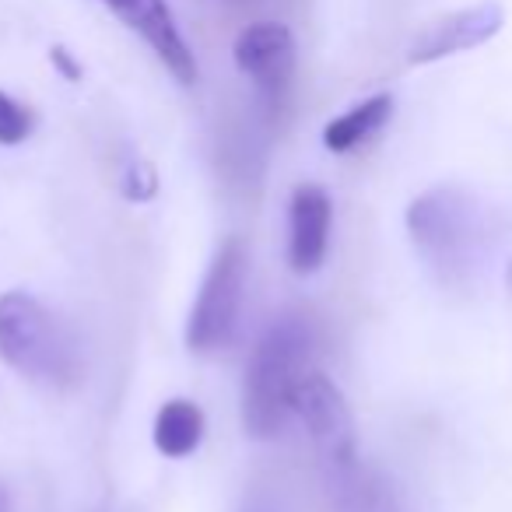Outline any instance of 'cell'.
Returning <instances> with one entry per match:
<instances>
[{"label": "cell", "mask_w": 512, "mask_h": 512, "mask_svg": "<svg viewBox=\"0 0 512 512\" xmlns=\"http://www.w3.org/2000/svg\"><path fill=\"white\" fill-rule=\"evenodd\" d=\"M32 130H36V113L18 99H11L8 92H0V144L18 148V144L29 141Z\"/></svg>", "instance_id": "7c38bea8"}, {"label": "cell", "mask_w": 512, "mask_h": 512, "mask_svg": "<svg viewBox=\"0 0 512 512\" xmlns=\"http://www.w3.org/2000/svg\"><path fill=\"white\" fill-rule=\"evenodd\" d=\"M130 32L144 39L151 46L158 60L165 64V71L179 81V85H193L197 81V57L186 46L183 32H179L176 18H172L165 0H102Z\"/></svg>", "instance_id": "52a82bcc"}, {"label": "cell", "mask_w": 512, "mask_h": 512, "mask_svg": "<svg viewBox=\"0 0 512 512\" xmlns=\"http://www.w3.org/2000/svg\"><path fill=\"white\" fill-rule=\"evenodd\" d=\"M120 190H123V197H127L130 204H148V200L158 193L155 165L141 162V158H137V162H130L127 172H123V179H120Z\"/></svg>", "instance_id": "4fadbf2b"}, {"label": "cell", "mask_w": 512, "mask_h": 512, "mask_svg": "<svg viewBox=\"0 0 512 512\" xmlns=\"http://www.w3.org/2000/svg\"><path fill=\"white\" fill-rule=\"evenodd\" d=\"M407 232L442 285H463L488 249V211L467 190L435 186L407 207Z\"/></svg>", "instance_id": "7a4b0ae2"}, {"label": "cell", "mask_w": 512, "mask_h": 512, "mask_svg": "<svg viewBox=\"0 0 512 512\" xmlns=\"http://www.w3.org/2000/svg\"><path fill=\"white\" fill-rule=\"evenodd\" d=\"M292 414L306 425L309 439L334 467L358 463V435L355 414H351L344 393L320 369H309L292 390Z\"/></svg>", "instance_id": "5b68a950"}, {"label": "cell", "mask_w": 512, "mask_h": 512, "mask_svg": "<svg viewBox=\"0 0 512 512\" xmlns=\"http://www.w3.org/2000/svg\"><path fill=\"white\" fill-rule=\"evenodd\" d=\"M505 25V11L498 4H474L467 11H456V15L439 18L435 25H428L418 39H414L407 60L411 64H435V60L456 57V53H467L484 46L488 39H495Z\"/></svg>", "instance_id": "9c48e42d"}, {"label": "cell", "mask_w": 512, "mask_h": 512, "mask_svg": "<svg viewBox=\"0 0 512 512\" xmlns=\"http://www.w3.org/2000/svg\"><path fill=\"white\" fill-rule=\"evenodd\" d=\"M390 116H393V95L379 92V95H372V99L351 106L348 113L334 116V120L323 127V144H327V151H334V155H348V151L362 148L365 141H372V137L390 123Z\"/></svg>", "instance_id": "8fae6325"}, {"label": "cell", "mask_w": 512, "mask_h": 512, "mask_svg": "<svg viewBox=\"0 0 512 512\" xmlns=\"http://www.w3.org/2000/svg\"><path fill=\"white\" fill-rule=\"evenodd\" d=\"M50 64L57 67V71L64 74L67 81H81V64L71 57V50H67V46H53V50H50Z\"/></svg>", "instance_id": "5bb4252c"}, {"label": "cell", "mask_w": 512, "mask_h": 512, "mask_svg": "<svg viewBox=\"0 0 512 512\" xmlns=\"http://www.w3.org/2000/svg\"><path fill=\"white\" fill-rule=\"evenodd\" d=\"M0 358L22 379L50 390H67L85 372L74 334L29 292L0 295Z\"/></svg>", "instance_id": "3957f363"}, {"label": "cell", "mask_w": 512, "mask_h": 512, "mask_svg": "<svg viewBox=\"0 0 512 512\" xmlns=\"http://www.w3.org/2000/svg\"><path fill=\"white\" fill-rule=\"evenodd\" d=\"M232 57L267 99H281L295 74V36L281 22H253L235 36Z\"/></svg>", "instance_id": "8992f818"}, {"label": "cell", "mask_w": 512, "mask_h": 512, "mask_svg": "<svg viewBox=\"0 0 512 512\" xmlns=\"http://www.w3.org/2000/svg\"><path fill=\"white\" fill-rule=\"evenodd\" d=\"M509 292H512V264H509Z\"/></svg>", "instance_id": "2e32d148"}, {"label": "cell", "mask_w": 512, "mask_h": 512, "mask_svg": "<svg viewBox=\"0 0 512 512\" xmlns=\"http://www.w3.org/2000/svg\"><path fill=\"white\" fill-rule=\"evenodd\" d=\"M313 369V330L302 316H281L256 341L242 379V428L274 439L292 414V390Z\"/></svg>", "instance_id": "6da1fadb"}, {"label": "cell", "mask_w": 512, "mask_h": 512, "mask_svg": "<svg viewBox=\"0 0 512 512\" xmlns=\"http://www.w3.org/2000/svg\"><path fill=\"white\" fill-rule=\"evenodd\" d=\"M249 253L239 235H228L214 253L204 281H200L197 302L186 320V348L197 355H214L228 348L239 327L242 299H246Z\"/></svg>", "instance_id": "277c9868"}, {"label": "cell", "mask_w": 512, "mask_h": 512, "mask_svg": "<svg viewBox=\"0 0 512 512\" xmlns=\"http://www.w3.org/2000/svg\"><path fill=\"white\" fill-rule=\"evenodd\" d=\"M334 204L316 183H299L288 204V264L295 274H316L327 260Z\"/></svg>", "instance_id": "ba28073f"}, {"label": "cell", "mask_w": 512, "mask_h": 512, "mask_svg": "<svg viewBox=\"0 0 512 512\" xmlns=\"http://www.w3.org/2000/svg\"><path fill=\"white\" fill-rule=\"evenodd\" d=\"M0 512H11V498H8V491L0 488Z\"/></svg>", "instance_id": "9a60e30c"}, {"label": "cell", "mask_w": 512, "mask_h": 512, "mask_svg": "<svg viewBox=\"0 0 512 512\" xmlns=\"http://www.w3.org/2000/svg\"><path fill=\"white\" fill-rule=\"evenodd\" d=\"M155 449L165 460H186L204 442V411L186 397H172L155 414Z\"/></svg>", "instance_id": "30bf717a"}]
</instances>
